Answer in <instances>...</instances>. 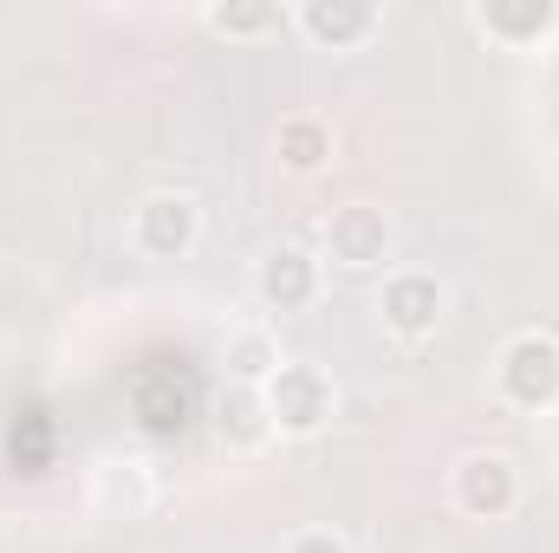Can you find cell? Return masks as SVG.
Masks as SVG:
<instances>
[{
    "instance_id": "obj_1",
    "label": "cell",
    "mask_w": 559,
    "mask_h": 553,
    "mask_svg": "<svg viewBox=\"0 0 559 553\" xmlns=\"http://www.w3.org/2000/svg\"><path fill=\"white\" fill-rule=\"evenodd\" d=\"M495 398L521 416L559 411V339L527 326L495 352Z\"/></svg>"
},
{
    "instance_id": "obj_2",
    "label": "cell",
    "mask_w": 559,
    "mask_h": 553,
    "mask_svg": "<svg viewBox=\"0 0 559 553\" xmlns=\"http://www.w3.org/2000/svg\"><path fill=\"white\" fill-rule=\"evenodd\" d=\"M261 398H267V416H274V436H319L338 416V385L312 358H286Z\"/></svg>"
},
{
    "instance_id": "obj_3",
    "label": "cell",
    "mask_w": 559,
    "mask_h": 553,
    "mask_svg": "<svg viewBox=\"0 0 559 553\" xmlns=\"http://www.w3.org/2000/svg\"><path fill=\"white\" fill-rule=\"evenodd\" d=\"M449 502L468 521H508L521 508V469L501 449H468L449 462Z\"/></svg>"
},
{
    "instance_id": "obj_4",
    "label": "cell",
    "mask_w": 559,
    "mask_h": 553,
    "mask_svg": "<svg viewBox=\"0 0 559 553\" xmlns=\"http://www.w3.org/2000/svg\"><path fill=\"white\" fill-rule=\"evenodd\" d=\"M202 242V209L182 189H150L131 209V248L143 261H189Z\"/></svg>"
},
{
    "instance_id": "obj_5",
    "label": "cell",
    "mask_w": 559,
    "mask_h": 553,
    "mask_svg": "<svg viewBox=\"0 0 559 553\" xmlns=\"http://www.w3.org/2000/svg\"><path fill=\"white\" fill-rule=\"evenodd\" d=\"M442 313H449V293H442V280L423 274V268L391 274L384 293H378V319H384V332H391L397 345L436 339V332H442Z\"/></svg>"
},
{
    "instance_id": "obj_6",
    "label": "cell",
    "mask_w": 559,
    "mask_h": 553,
    "mask_svg": "<svg viewBox=\"0 0 559 553\" xmlns=\"http://www.w3.org/2000/svg\"><path fill=\"white\" fill-rule=\"evenodd\" d=\"M319 261H332V268H345V274L384 268V261H391V215L371 209V202L332 209V215H325V255H319Z\"/></svg>"
},
{
    "instance_id": "obj_7",
    "label": "cell",
    "mask_w": 559,
    "mask_h": 553,
    "mask_svg": "<svg viewBox=\"0 0 559 553\" xmlns=\"http://www.w3.org/2000/svg\"><path fill=\"white\" fill-rule=\"evenodd\" d=\"M468 20L501 52H540L559 33V0H475Z\"/></svg>"
},
{
    "instance_id": "obj_8",
    "label": "cell",
    "mask_w": 559,
    "mask_h": 553,
    "mask_svg": "<svg viewBox=\"0 0 559 553\" xmlns=\"http://www.w3.org/2000/svg\"><path fill=\"white\" fill-rule=\"evenodd\" d=\"M319 286H325V261H319L312 248H299V242L267 248V261H261V274H254V293H261L267 313H306V306L319 299Z\"/></svg>"
},
{
    "instance_id": "obj_9",
    "label": "cell",
    "mask_w": 559,
    "mask_h": 553,
    "mask_svg": "<svg viewBox=\"0 0 559 553\" xmlns=\"http://www.w3.org/2000/svg\"><path fill=\"white\" fill-rule=\"evenodd\" d=\"M293 26L319 46V52H358L384 33V13L371 0H306L293 13Z\"/></svg>"
},
{
    "instance_id": "obj_10",
    "label": "cell",
    "mask_w": 559,
    "mask_h": 553,
    "mask_svg": "<svg viewBox=\"0 0 559 553\" xmlns=\"http://www.w3.org/2000/svg\"><path fill=\"white\" fill-rule=\"evenodd\" d=\"M274 156H280L286 176H319V169H332V156H338V131H332V118H319V111H293V118H280Z\"/></svg>"
},
{
    "instance_id": "obj_11",
    "label": "cell",
    "mask_w": 559,
    "mask_h": 553,
    "mask_svg": "<svg viewBox=\"0 0 559 553\" xmlns=\"http://www.w3.org/2000/svg\"><path fill=\"white\" fill-rule=\"evenodd\" d=\"M215 430H222V443H228V449H241V456L267 449V443H274L267 398H261L254 385H228V391L215 398Z\"/></svg>"
},
{
    "instance_id": "obj_12",
    "label": "cell",
    "mask_w": 559,
    "mask_h": 553,
    "mask_svg": "<svg viewBox=\"0 0 559 553\" xmlns=\"http://www.w3.org/2000/svg\"><path fill=\"white\" fill-rule=\"evenodd\" d=\"M202 26H209L215 39L254 46V39H267V33L286 26V13H280L274 0H209V7H202Z\"/></svg>"
},
{
    "instance_id": "obj_13",
    "label": "cell",
    "mask_w": 559,
    "mask_h": 553,
    "mask_svg": "<svg viewBox=\"0 0 559 553\" xmlns=\"http://www.w3.org/2000/svg\"><path fill=\"white\" fill-rule=\"evenodd\" d=\"M222 365H228V385H254V391H267V378H274L280 365H286V358H280L274 332L248 326V332H235V339H228Z\"/></svg>"
},
{
    "instance_id": "obj_14",
    "label": "cell",
    "mask_w": 559,
    "mask_h": 553,
    "mask_svg": "<svg viewBox=\"0 0 559 553\" xmlns=\"http://www.w3.org/2000/svg\"><path fill=\"white\" fill-rule=\"evenodd\" d=\"M280 553H352V548H345L332 528H299V534H293V541H286Z\"/></svg>"
}]
</instances>
